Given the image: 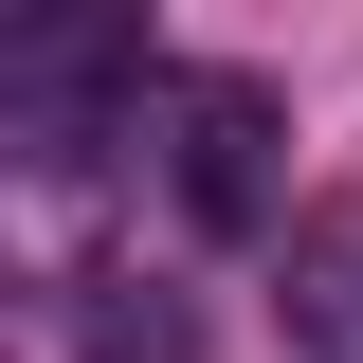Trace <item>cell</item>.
Returning <instances> with one entry per match:
<instances>
[{
	"label": "cell",
	"instance_id": "obj_1",
	"mask_svg": "<svg viewBox=\"0 0 363 363\" xmlns=\"http://www.w3.org/2000/svg\"><path fill=\"white\" fill-rule=\"evenodd\" d=\"M145 128H164V182H182V218H200V236H272V200H291V164H272L291 109H272L255 73H164Z\"/></svg>",
	"mask_w": 363,
	"mask_h": 363
},
{
	"label": "cell",
	"instance_id": "obj_2",
	"mask_svg": "<svg viewBox=\"0 0 363 363\" xmlns=\"http://www.w3.org/2000/svg\"><path fill=\"white\" fill-rule=\"evenodd\" d=\"M109 91H128V109H164V73H145L128 18H37V37H0V145H18V164H73Z\"/></svg>",
	"mask_w": 363,
	"mask_h": 363
},
{
	"label": "cell",
	"instance_id": "obj_3",
	"mask_svg": "<svg viewBox=\"0 0 363 363\" xmlns=\"http://www.w3.org/2000/svg\"><path fill=\"white\" fill-rule=\"evenodd\" d=\"M272 327L291 363H363V200H309L272 236Z\"/></svg>",
	"mask_w": 363,
	"mask_h": 363
},
{
	"label": "cell",
	"instance_id": "obj_4",
	"mask_svg": "<svg viewBox=\"0 0 363 363\" xmlns=\"http://www.w3.org/2000/svg\"><path fill=\"white\" fill-rule=\"evenodd\" d=\"M73 345L91 363H200V309L164 272H73Z\"/></svg>",
	"mask_w": 363,
	"mask_h": 363
}]
</instances>
